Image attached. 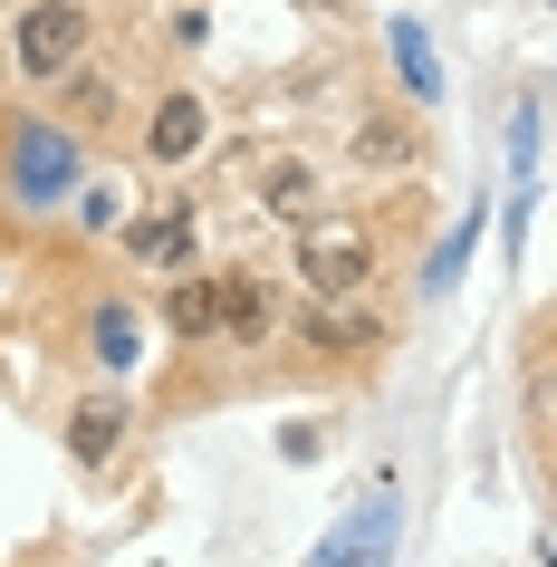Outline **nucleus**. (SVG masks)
Segmentation results:
<instances>
[{"label": "nucleus", "mask_w": 557, "mask_h": 567, "mask_svg": "<svg viewBox=\"0 0 557 567\" xmlns=\"http://www.w3.org/2000/svg\"><path fill=\"white\" fill-rule=\"evenodd\" d=\"M164 328L174 337H221V289L212 279H174L164 289Z\"/></svg>", "instance_id": "5"}, {"label": "nucleus", "mask_w": 557, "mask_h": 567, "mask_svg": "<svg viewBox=\"0 0 557 567\" xmlns=\"http://www.w3.org/2000/svg\"><path fill=\"white\" fill-rule=\"evenodd\" d=\"M96 20L78 10V0H39V10H20V30H10V59H20V78H68V68L87 59Z\"/></svg>", "instance_id": "1"}, {"label": "nucleus", "mask_w": 557, "mask_h": 567, "mask_svg": "<svg viewBox=\"0 0 557 567\" xmlns=\"http://www.w3.org/2000/svg\"><path fill=\"white\" fill-rule=\"evenodd\" d=\"M308 337H318V347H365V318H347V308H318V318H308Z\"/></svg>", "instance_id": "10"}, {"label": "nucleus", "mask_w": 557, "mask_h": 567, "mask_svg": "<svg viewBox=\"0 0 557 567\" xmlns=\"http://www.w3.org/2000/svg\"><path fill=\"white\" fill-rule=\"evenodd\" d=\"M125 240H135V260H183L193 250V212H145Z\"/></svg>", "instance_id": "8"}, {"label": "nucleus", "mask_w": 557, "mask_h": 567, "mask_svg": "<svg viewBox=\"0 0 557 567\" xmlns=\"http://www.w3.org/2000/svg\"><path fill=\"white\" fill-rule=\"evenodd\" d=\"M221 289V337H269V279H212Z\"/></svg>", "instance_id": "7"}, {"label": "nucleus", "mask_w": 557, "mask_h": 567, "mask_svg": "<svg viewBox=\"0 0 557 567\" xmlns=\"http://www.w3.org/2000/svg\"><path fill=\"white\" fill-rule=\"evenodd\" d=\"M355 154H365V164H404V125H394V116H375V125H365V135H355Z\"/></svg>", "instance_id": "9"}, {"label": "nucleus", "mask_w": 557, "mask_h": 567, "mask_svg": "<svg viewBox=\"0 0 557 567\" xmlns=\"http://www.w3.org/2000/svg\"><path fill=\"white\" fill-rule=\"evenodd\" d=\"M145 154L154 164H183V154H203V96H164L145 125Z\"/></svg>", "instance_id": "4"}, {"label": "nucleus", "mask_w": 557, "mask_h": 567, "mask_svg": "<svg viewBox=\"0 0 557 567\" xmlns=\"http://www.w3.org/2000/svg\"><path fill=\"white\" fill-rule=\"evenodd\" d=\"M116 443H125V414H116V404H106V394L68 414V452H78V462H106V452H116Z\"/></svg>", "instance_id": "6"}, {"label": "nucleus", "mask_w": 557, "mask_h": 567, "mask_svg": "<svg viewBox=\"0 0 557 567\" xmlns=\"http://www.w3.org/2000/svg\"><path fill=\"white\" fill-rule=\"evenodd\" d=\"M68 183H78V145H68L59 125L20 135V154H10V193H20V203H49V193H68Z\"/></svg>", "instance_id": "3"}, {"label": "nucleus", "mask_w": 557, "mask_h": 567, "mask_svg": "<svg viewBox=\"0 0 557 567\" xmlns=\"http://www.w3.org/2000/svg\"><path fill=\"white\" fill-rule=\"evenodd\" d=\"M269 203L289 212V221H308V174H298V164H279V174H269Z\"/></svg>", "instance_id": "11"}, {"label": "nucleus", "mask_w": 557, "mask_h": 567, "mask_svg": "<svg viewBox=\"0 0 557 567\" xmlns=\"http://www.w3.org/2000/svg\"><path fill=\"white\" fill-rule=\"evenodd\" d=\"M298 269H308V289H318V299H355V289L375 279V240L347 231V221H308Z\"/></svg>", "instance_id": "2"}]
</instances>
